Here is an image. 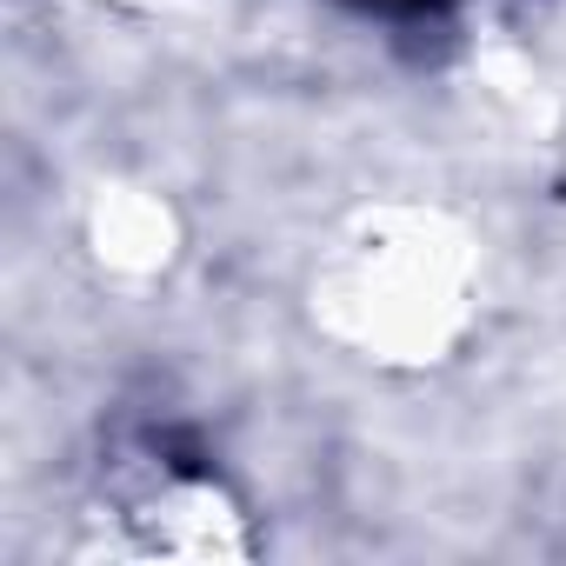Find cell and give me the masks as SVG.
I'll use <instances>...</instances> for the list:
<instances>
[{
	"label": "cell",
	"instance_id": "cell-1",
	"mask_svg": "<svg viewBox=\"0 0 566 566\" xmlns=\"http://www.w3.org/2000/svg\"><path fill=\"white\" fill-rule=\"evenodd\" d=\"M340 8L360 14V21H380L394 34L427 41V34H453L473 8H486V0H340Z\"/></svg>",
	"mask_w": 566,
	"mask_h": 566
}]
</instances>
